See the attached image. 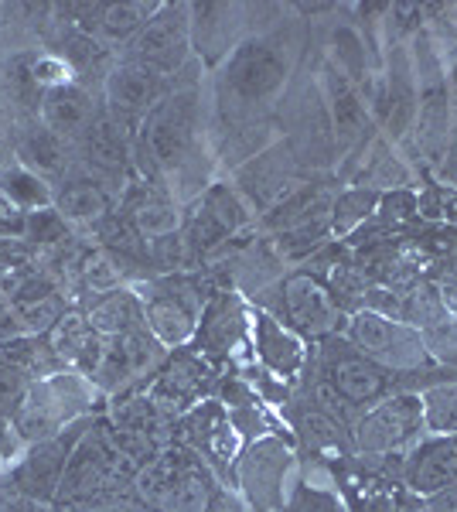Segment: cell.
Here are the masks:
<instances>
[{"label": "cell", "instance_id": "obj_1", "mask_svg": "<svg viewBox=\"0 0 457 512\" xmlns=\"http://www.w3.org/2000/svg\"><path fill=\"white\" fill-rule=\"evenodd\" d=\"M134 492L147 512H212L219 506V482L209 461L185 444L154 454L137 472Z\"/></svg>", "mask_w": 457, "mask_h": 512}, {"label": "cell", "instance_id": "obj_2", "mask_svg": "<svg viewBox=\"0 0 457 512\" xmlns=\"http://www.w3.org/2000/svg\"><path fill=\"white\" fill-rule=\"evenodd\" d=\"M96 383L76 369H62L55 376L35 379L24 393L21 407L14 410L11 427L24 444H38L62 434L65 427L79 424V417L93 407Z\"/></svg>", "mask_w": 457, "mask_h": 512}, {"label": "cell", "instance_id": "obj_3", "mask_svg": "<svg viewBox=\"0 0 457 512\" xmlns=\"http://www.w3.org/2000/svg\"><path fill=\"white\" fill-rule=\"evenodd\" d=\"M198 134V96L195 89H174L140 120L134 154L144 171L154 175H174L185 168L195 151Z\"/></svg>", "mask_w": 457, "mask_h": 512}, {"label": "cell", "instance_id": "obj_4", "mask_svg": "<svg viewBox=\"0 0 457 512\" xmlns=\"http://www.w3.org/2000/svg\"><path fill=\"white\" fill-rule=\"evenodd\" d=\"M290 62L277 38H243L229 52L219 76L222 103L236 113L267 106L287 86Z\"/></svg>", "mask_w": 457, "mask_h": 512}, {"label": "cell", "instance_id": "obj_5", "mask_svg": "<svg viewBox=\"0 0 457 512\" xmlns=\"http://www.w3.org/2000/svg\"><path fill=\"white\" fill-rule=\"evenodd\" d=\"M137 454L127 448L116 427H103L89 420L86 434L79 437L65 475L58 482L55 499H89V495L116 489L120 482L137 478Z\"/></svg>", "mask_w": 457, "mask_h": 512}, {"label": "cell", "instance_id": "obj_6", "mask_svg": "<svg viewBox=\"0 0 457 512\" xmlns=\"http://www.w3.org/2000/svg\"><path fill=\"white\" fill-rule=\"evenodd\" d=\"M345 338L389 373H413V369L430 366V349L423 342L420 328L406 325L400 318H386L362 308L348 318Z\"/></svg>", "mask_w": 457, "mask_h": 512}, {"label": "cell", "instance_id": "obj_7", "mask_svg": "<svg viewBox=\"0 0 457 512\" xmlns=\"http://www.w3.org/2000/svg\"><path fill=\"white\" fill-rule=\"evenodd\" d=\"M413 72H417V140H420V151L427 154L430 161H440L451 147V93H447V76L440 69V59L430 45L427 31L413 35Z\"/></svg>", "mask_w": 457, "mask_h": 512}, {"label": "cell", "instance_id": "obj_8", "mask_svg": "<svg viewBox=\"0 0 457 512\" xmlns=\"http://www.w3.org/2000/svg\"><path fill=\"white\" fill-rule=\"evenodd\" d=\"M427 437L423 427V403L417 393H389L386 400L372 403L359 417L352 431V448L369 458L400 454L403 448H417Z\"/></svg>", "mask_w": 457, "mask_h": 512}, {"label": "cell", "instance_id": "obj_9", "mask_svg": "<svg viewBox=\"0 0 457 512\" xmlns=\"http://www.w3.org/2000/svg\"><path fill=\"white\" fill-rule=\"evenodd\" d=\"M144 304V325L164 349H185L195 338L198 318H202V294L185 277H161L140 287Z\"/></svg>", "mask_w": 457, "mask_h": 512}, {"label": "cell", "instance_id": "obj_10", "mask_svg": "<svg viewBox=\"0 0 457 512\" xmlns=\"http://www.w3.org/2000/svg\"><path fill=\"white\" fill-rule=\"evenodd\" d=\"M270 315H277L287 328H294L304 342L307 338H331L345 325L338 294L307 270H297V274L280 280L277 311H270Z\"/></svg>", "mask_w": 457, "mask_h": 512}, {"label": "cell", "instance_id": "obj_11", "mask_svg": "<svg viewBox=\"0 0 457 512\" xmlns=\"http://www.w3.org/2000/svg\"><path fill=\"white\" fill-rule=\"evenodd\" d=\"M321 376L328 390L345 400L348 407H372V403L386 400L389 386H393V373L362 355L348 338L331 335L324 338L321 349Z\"/></svg>", "mask_w": 457, "mask_h": 512}, {"label": "cell", "instance_id": "obj_12", "mask_svg": "<svg viewBox=\"0 0 457 512\" xmlns=\"http://www.w3.org/2000/svg\"><path fill=\"white\" fill-rule=\"evenodd\" d=\"M191 52V7L188 4H161L157 14L144 24V31L127 45V59L157 76L171 79L185 65Z\"/></svg>", "mask_w": 457, "mask_h": 512}, {"label": "cell", "instance_id": "obj_13", "mask_svg": "<svg viewBox=\"0 0 457 512\" xmlns=\"http://www.w3.org/2000/svg\"><path fill=\"white\" fill-rule=\"evenodd\" d=\"M287 468L290 448H284L280 437H256L246 451L236 458V485L243 489L249 506L256 512H284L287 506Z\"/></svg>", "mask_w": 457, "mask_h": 512}, {"label": "cell", "instance_id": "obj_14", "mask_svg": "<svg viewBox=\"0 0 457 512\" xmlns=\"http://www.w3.org/2000/svg\"><path fill=\"white\" fill-rule=\"evenodd\" d=\"M301 188L297 178V158L290 154L287 144H273L256 151L246 164L236 168V192L246 198L249 209L273 212L284 198H290Z\"/></svg>", "mask_w": 457, "mask_h": 512}, {"label": "cell", "instance_id": "obj_15", "mask_svg": "<svg viewBox=\"0 0 457 512\" xmlns=\"http://www.w3.org/2000/svg\"><path fill=\"white\" fill-rule=\"evenodd\" d=\"M181 444L202 454L209 468H222V472H236L239 458V431L232 424V414L222 400H202L191 407L185 417H178Z\"/></svg>", "mask_w": 457, "mask_h": 512}, {"label": "cell", "instance_id": "obj_16", "mask_svg": "<svg viewBox=\"0 0 457 512\" xmlns=\"http://www.w3.org/2000/svg\"><path fill=\"white\" fill-rule=\"evenodd\" d=\"M212 386V366L195 349H174L168 366L154 373V383L147 396L164 417H185L191 407L202 403L205 390Z\"/></svg>", "mask_w": 457, "mask_h": 512}, {"label": "cell", "instance_id": "obj_17", "mask_svg": "<svg viewBox=\"0 0 457 512\" xmlns=\"http://www.w3.org/2000/svg\"><path fill=\"white\" fill-rule=\"evenodd\" d=\"M376 106L386 137L400 140L406 130H413L417 123V72H413V55L406 52L400 41H393V55H389L386 76L376 82Z\"/></svg>", "mask_w": 457, "mask_h": 512}, {"label": "cell", "instance_id": "obj_18", "mask_svg": "<svg viewBox=\"0 0 457 512\" xmlns=\"http://www.w3.org/2000/svg\"><path fill=\"white\" fill-rule=\"evenodd\" d=\"M321 93H324V110L331 117V130L342 151H362V144L369 140L372 130V106L365 103L362 89L355 86L345 72H338L335 65H324L321 72Z\"/></svg>", "mask_w": 457, "mask_h": 512}, {"label": "cell", "instance_id": "obj_19", "mask_svg": "<svg viewBox=\"0 0 457 512\" xmlns=\"http://www.w3.org/2000/svg\"><path fill=\"white\" fill-rule=\"evenodd\" d=\"M86 427H89V420H79V424L65 427L62 434L31 444V451L24 454L18 461V468H14V482L28 495H35V499H55L58 482H62V475H65V465H69L72 451H76L79 437L86 434Z\"/></svg>", "mask_w": 457, "mask_h": 512}, {"label": "cell", "instance_id": "obj_20", "mask_svg": "<svg viewBox=\"0 0 457 512\" xmlns=\"http://www.w3.org/2000/svg\"><path fill=\"white\" fill-rule=\"evenodd\" d=\"M168 79L157 76V72L144 69L137 62H120L106 76V113L113 120H120L123 127L140 123L147 113L168 96Z\"/></svg>", "mask_w": 457, "mask_h": 512}, {"label": "cell", "instance_id": "obj_21", "mask_svg": "<svg viewBox=\"0 0 457 512\" xmlns=\"http://www.w3.org/2000/svg\"><path fill=\"white\" fill-rule=\"evenodd\" d=\"M249 342L260 366L277 379H297L307 362V342L267 308L249 311Z\"/></svg>", "mask_w": 457, "mask_h": 512}, {"label": "cell", "instance_id": "obj_22", "mask_svg": "<svg viewBox=\"0 0 457 512\" xmlns=\"http://www.w3.org/2000/svg\"><path fill=\"white\" fill-rule=\"evenodd\" d=\"M249 335V308L236 294L219 291L202 304V318H198L195 338L188 349H195L205 359L215 355H229L246 342Z\"/></svg>", "mask_w": 457, "mask_h": 512}, {"label": "cell", "instance_id": "obj_23", "mask_svg": "<svg viewBox=\"0 0 457 512\" xmlns=\"http://www.w3.org/2000/svg\"><path fill=\"white\" fill-rule=\"evenodd\" d=\"M403 485L413 495L427 499L457 485V434H427L410 458H403Z\"/></svg>", "mask_w": 457, "mask_h": 512}, {"label": "cell", "instance_id": "obj_24", "mask_svg": "<svg viewBox=\"0 0 457 512\" xmlns=\"http://www.w3.org/2000/svg\"><path fill=\"white\" fill-rule=\"evenodd\" d=\"M123 219L134 226V233L144 243H161L168 236H178L181 229V212L174 205L171 195H164L154 185H137L130 188L127 202H123Z\"/></svg>", "mask_w": 457, "mask_h": 512}, {"label": "cell", "instance_id": "obj_25", "mask_svg": "<svg viewBox=\"0 0 457 512\" xmlns=\"http://www.w3.org/2000/svg\"><path fill=\"white\" fill-rule=\"evenodd\" d=\"M65 315V301L48 280H24L18 297L7 308L14 335H48L55 321Z\"/></svg>", "mask_w": 457, "mask_h": 512}, {"label": "cell", "instance_id": "obj_26", "mask_svg": "<svg viewBox=\"0 0 457 512\" xmlns=\"http://www.w3.org/2000/svg\"><path fill=\"white\" fill-rule=\"evenodd\" d=\"M348 512H420V495H413L403 482L389 475H348L345 478Z\"/></svg>", "mask_w": 457, "mask_h": 512}, {"label": "cell", "instance_id": "obj_27", "mask_svg": "<svg viewBox=\"0 0 457 512\" xmlns=\"http://www.w3.org/2000/svg\"><path fill=\"white\" fill-rule=\"evenodd\" d=\"M243 7L229 4H191V48L205 55L209 62L229 59V52L239 45L236 28Z\"/></svg>", "mask_w": 457, "mask_h": 512}, {"label": "cell", "instance_id": "obj_28", "mask_svg": "<svg viewBox=\"0 0 457 512\" xmlns=\"http://www.w3.org/2000/svg\"><path fill=\"white\" fill-rule=\"evenodd\" d=\"M82 154H86V164L103 175H123L127 171L130 158H134V140H130V130L123 127L120 120H113L110 113L93 120V127L82 134Z\"/></svg>", "mask_w": 457, "mask_h": 512}, {"label": "cell", "instance_id": "obj_29", "mask_svg": "<svg viewBox=\"0 0 457 512\" xmlns=\"http://www.w3.org/2000/svg\"><path fill=\"white\" fill-rule=\"evenodd\" d=\"M157 7L161 4H144V0H123V4H86L79 7L82 14H89V21L82 24V28L89 31V35L110 41V45H123V41H134L140 31H144V24L154 18Z\"/></svg>", "mask_w": 457, "mask_h": 512}, {"label": "cell", "instance_id": "obj_30", "mask_svg": "<svg viewBox=\"0 0 457 512\" xmlns=\"http://www.w3.org/2000/svg\"><path fill=\"white\" fill-rule=\"evenodd\" d=\"M93 120H96L93 96H89L82 86H76V82L45 93L41 123H45V127L62 140H82V134L93 127Z\"/></svg>", "mask_w": 457, "mask_h": 512}, {"label": "cell", "instance_id": "obj_31", "mask_svg": "<svg viewBox=\"0 0 457 512\" xmlns=\"http://www.w3.org/2000/svg\"><path fill=\"white\" fill-rule=\"evenodd\" d=\"M113 195L96 178H69L55 192V212L69 226H96L110 219Z\"/></svg>", "mask_w": 457, "mask_h": 512}, {"label": "cell", "instance_id": "obj_32", "mask_svg": "<svg viewBox=\"0 0 457 512\" xmlns=\"http://www.w3.org/2000/svg\"><path fill=\"white\" fill-rule=\"evenodd\" d=\"M86 321L96 335L103 338H120L130 335L137 328H144V304L140 294L130 287H116L110 294H99L86 311Z\"/></svg>", "mask_w": 457, "mask_h": 512}, {"label": "cell", "instance_id": "obj_33", "mask_svg": "<svg viewBox=\"0 0 457 512\" xmlns=\"http://www.w3.org/2000/svg\"><path fill=\"white\" fill-rule=\"evenodd\" d=\"M0 359L11 362L14 369H21L31 383H35V379H45V376H55L65 369L62 362L55 359V352L45 335H14L11 342L0 345Z\"/></svg>", "mask_w": 457, "mask_h": 512}, {"label": "cell", "instance_id": "obj_34", "mask_svg": "<svg viewBox=\"0 0 457 512\" xmlns=\"http://www.w3.org/2000/svg\"><path fill=\"white\" fill-rule=\"evenodd\" d=\"M65 161H69V140L52 134L45 123H38V127H31L28 134H24V140H21V164L24 168H31L35 175H41L48 181V178L62 175Z\"/></svg>", "mask_w": 457, "mask_h": 512}, {"label": "cell", "instance_id": "obj_35", "mask_svg": "<svg viewBox=\"0 0 457 512\" xmlns=\"http://www.w3.org/2000/svg\"><path fill=\"white\" fill-rule=\"evenodd\" d=\"M379 192H372V188H345L342 195H335V202H331V233L338 239L345 236H355L359 229H365V222L376 216L379 209Z\"/></svg>", "mask_w": 457, "mask_h": 512}, {"label": "cell", "instance_id": "obj_36", "mask_svg": "<svg viewBox=\"0 0 457 512\" xmlns=\"http://www.w3.org/2000/svg\"><path fill=\"white\" fill-rule=\"evenodd\" d=\"M93 328L86 321V311H76V308H65V315L55 321V328L48 332V345H52L55 359L62 362L65 369H76L86 345L93 342Z\"/></svg>", "mask_w": 457, "mask_h": 512}, {"label": "cell", "instance_id": "obj_37", "mask_svg": "<svg viewBox=\"0 0 457 512\" xmlns=\"http://www.w3.org/2000/svg\"><path fill=\"white\" fill-rule=\"evenodd\" d=\"M0 188H4V192L11 195V202L18 205L21 212H28V216L55 205V188L41 175H35L31 168H24V164H14V168L0 171Z\"/></svg>", "mask_w": 457, "mask_h": 512}, {"label": "cell", "instance_id": "obj_38", "mask_svg": "<svg viewBox=\"0 0 457 512\" xmlns=\"http://www.w3.org/2000/svg\"><path fill=\"white\" fill-rule=\"evenodd\" d=\"M198 202L209 209V216L219 222L229 236H239L249 222H253V209H249L246 198L239 195L236 185H229V181H215V185H209Z\"/></svg>", "mask_w": 457, "mask_h": 512}, {"label": "cell", "instance_id": "obj_39", "mask_svg": "<svg viewBox=\"0 0 457 512\" xmlns=\"http://www.w3.org/2000/svg\"><path fill=\"white\" fill-rule=\"evenodd\" d=\"M420 403H423V427H427V434L434 437L457 434V379L427 386L420 393Z\"/></svg>", "mask_w": 457, "mask_h": 512}, {"label": "cell", "instance_id": "obj_40", "mask_svg": "<svg viewBox=\"0 0 457 512\" xmlns=\"http://www.w3.org/2000/svg\"><path fill=\"white\" fill-rule=\"evenodd\" d=\"M79 284L86 294H110L116 287H123V263L120 256L106 246L99 250H89L86 256L79 260Z\"/></svg>", "mask_w": 457, "mask_h": 512}, {"label": "cell", "instance_id": "obj_41", "mask_svg": "<svg viewBox=\"0 0 457 512\" xmlns=\"http://www.w3.org/2000/svg\"><path fill=\"white\" fill-rule=\"evenodd\" d=\"M406 181H410V175H406L403 161L396 158V154H389V147L382 144V140L376 144V151H372V158H365L359 175H355V185L372 188V192H379V195H386L389 188L396 192Z\"/></svg>", "mask_w": 457, "mask_h": 512}, {"label": "cell", "instance_id": "obj_42", "mask_svg": "<svg viewBox=\"0 0 457 512\" xmlns=\"http://www.w3.org/2000/svg\"><path fill=\"white\" fill-rule=\"evenodd\" d=\"M331 55H335V69L345 72L348 79L355 82V86L362 89V82L369 79V52H365V41L359 31L352 28V24H342V28H335V35H331Z\"/></svg>", "mask_w": 457, "mask_h": 512}, {"label": "cell", "instance_id": "obj_43", "mask_svg": "<svg viewBox=\"0 0 457 512\" xmlns=\"http://www.w3.org/2000/svg\"><path fill=\"white\" fill-rule=\"evenodd\" d=\"M301 434L307 448L318 454H342L345 451V434L342 424L328 414V410H307L301 417Z\"/></svg>", "mask_w": 457, "mask_h": 512}, {"label": "cell", "instance_id": "obj_44", "mask_svg": "<svg viewBox=\"0 0 457 512\" xmlns=\"http://www.w3.org/2000/svg\"><path fill=\"white\" fill-rule=\"evenodd\" d=\"M284 512H348V509H345V502L338 499V492L301 482L294 492H287Z\"/></svg>", "mask_w": 457, "mask_h": 512}, {"label": "cell", "instance_id": "obj_45", "mask_svg": "<svg viewBox=\"0 0 457 512\" xmlns=\"http://www.w3.org/2000/svg\"><path fill=\"white\" fill-rule=\"evenodd\" d=\"M31 379L21 373V369H14L11 362L0 359V420H11L14 410L21 407L24 393H28Z\"/></svg>", "mask_w": 457, "mask_h": 512}, {"label": "cell", "instance_id": "obj_46", "mask_svg": "<svg viewBox=\"0 0 457 512\" xmlns=\"http://www.w3.org/2000/svg\"><path fill=\"white\" fill-rule=\"evenodd\" d=\"M69 236V222L52 209H41V212H31L28 222H24V239L31 243H58V239Z\"/></svg>", "mask_w": 457, "mask_h": 512}, {"label": "cell", "instance_id": "obj_47", "mask_svg": "<svg viewBox=\"0 0 457 512\" xmlns=\"http://www.w3.org/2000/svg\"><path fill=\"white\" fill-rule=\"evenodd\" d=\"M31 79L52 93V89H62L72 82V65L65 59H55V55H41V59H35V65H31Z\"/></svg>", "mask_w": 457, "mask_h": 512}, {"label": "cell", "instance_id": "obj_48", "mask_svg": "<svg viewBox=\"0 0 457 512\" xmlns=\"http://www.w3.org/2000/svg\"><path fill=\"white\" fill-rule=\"evenodd\" d=\"M24 222H28V212H21L18 205L11 202V195L0 188V236L24 239Z\"/></svg>", "mask_w": 457, "mask_h": 512}, {"label": "cell", "instance_id": "obj_49", "mask_svg": "<svg viewBox=\"0 0 457 512\" xmlns=\"http://www.w3.org/2000/svg\"><path fill=\"white\" fill-rule=\"evenodd\" d=\"M420 512H457V485L437 495H427V499L420 502Z\"/></svg>", "mask_w": 457, "mask_h": 512}, {"label": "cell", "instance_id": "obj_50", "mask_svg": "<svg viewBox=\"0 0 457 512\" xmlns=\"http://www.w3.org/2000/svg\"><path fill=\"white\" fill-rule=\"evenodd\" d=\"M24 284L21 274H14V270H0V308H11V301L18 297Z\"/></svg>", "mask_w": 457, "mask_h": 512}, {"label": "cell", "instance_id": "obj_51", "mask_svg": "<svg viewBox=\"0 0 457 512\" xmlns=\"http://www.w3.org/2000/svg\"><path fill=\"white\" fill-rule=\"evenodd\" d=\"M21 437L14 434V427H11V420H0V465H4L7 458L14 454V444H18Z\"/></svg>", "mask_w": 457, "mask_h": 512}, {"label": "cell", "instance_id": "obj_52", "mask_svg": "<svg viewBox=\"0 0 457 512\" xmlns=\"http://www.w3.org/2000/svg\"><path fill=\"white\" fill-rule=\"evenodd\" d=\"M440 175H444L447 181H454L457 185V140L451 147H447V154H444V168H440Z\"/></svg>", "mask_w": 457, "mask_h": 512}, {"label": "cell", "instance_id": "obj_53", "mask_svg": "<svg viewBox=\"0 0 457 512\" xmlns=\"http://www.w3.org/2000/svg\"><path fill=\"white\" fill-rule=\"evenodd\" d=\"M447 93H451V117L457 130V59L451 62V72H447Z\"/></svg>", "mask_w": 457, "mask_h": 512}]
</instances>
